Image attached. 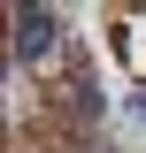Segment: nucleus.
<instances>
[{"label": "nucleus", "mask_w": 146, "mask_h": 153, "mask_svg": "<svg viewBox=\"0 0 146 153\" xmlns=\"http://www.w3.org/2000/svg\"><path fill=\"white\" fill-rule=\"evenodd\" d=\"M54 46V23H46V8H23V54H46Z\"/></svg>", "instance_id": "f257e3e1"}]
</instances>
